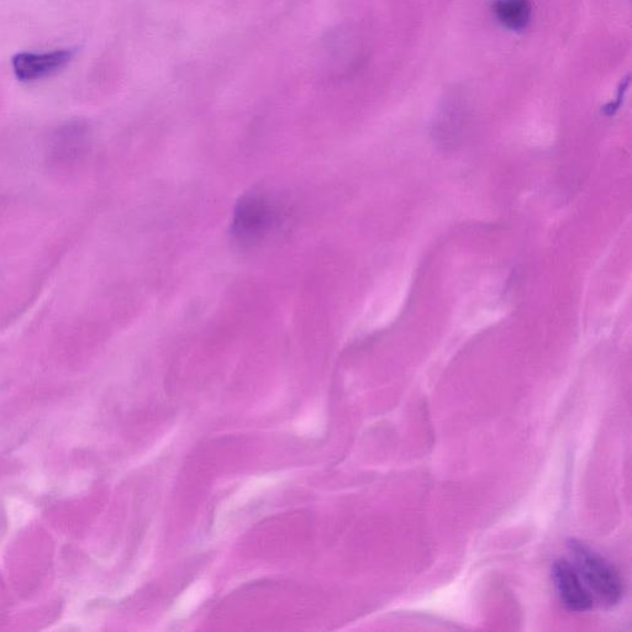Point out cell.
<instances>
[{
	"label": "cell",
	"mask_w": 632,
	"mask_h": 632,
	"mask_svg": "<svg viewBox=\"0 0 632 632\" xmlns=\"http://www.w3.org/2000/svg\"><path fill=\"white\" fill-rule=\"evenodd\" d=\"M573 566L592 597L605 607H614L623 598L624 583L612 563L587 546L572 541Z\"/></svg>",
	"instance_id": "obj_1"
},
{
	"label": "cell",
	"mask_w": 632,
	"mask_h": 632,
	"mask_svg": "<svg viewBox=\"0 0 632 632\" xmlns=\"http://www.w3.org/2000/svg\"><path fill=\"white\" fill-rule=\"evenodd\" d=\"M77 47L49 52H19L13 56L12 67L15 77L23 83L39 82L65 70L77 55Z\"/></svg>",
	"instance_id": "obj_2"
},
{
	"label": "cell",
	"mask_w": 632,
	"mask_h": 632,
	"mask_svg": "<svg viewBox=\"0 0 632 632\" xmlns=\"http://www.w3.org/2000/svg\"><path fill=\"white\" fill-rule=\"evenodd\" d=\"M275 210L265 197H245L236 208L233 221L234 233L240 240L252 241L271 229Z\"/></svg>",
	"instance_id": "obj_3"
},
{
	"label": "cell",
	"mask_w": 632,
	"mask_h": 632,
	"mask_svg": "<svg viewBox=\"0 0 632 632\" xmlns=\"http://www.w3.org/2000/svg\"><path fill=\"white\" fill-rule=\"evenodd\" d=\"M553 582L561 602L573 613H586L594 607V599L572 562L558 560L552 567Z\"/></svg>",
	"instance_id": "obj_4"
},
{
	"label": "cell",
	"mask_w": 632,
	"mask_h": 632,
	"mask_svg": "<svg viewBox=\"0 0 632 632\" xmlns=\"http://www.w3.org/2000/svg\"><path fill=\"white\" fill-rule=\"evenodd\" d=\"M278 481L279 478L277 476H271V474L263 477H255L247 481L244 486H241L235 493L231 494L228 500L221 503L217 516H215V529L223 530L226 521L230 519L231 515L237 512V510L244 508L245 505L257 498L258 495L267 492L271 487H275Z\"/></svg>",
	"instance_id": "obj_5"
},
{
	"label": "cell",
	"mask_w": 632,
	"mask_h": 632,
	"mask_svg": "<svg viewBox=\"0 0 632 632\" xmlns=\"http://www.w3.org/2000/svg\"><path fill=\"white\" fill-rule=\"evenodd\" d=\"M493 12L505 28L524 30L530 23L533 7L529 0H497Z\"/></svg>",
	"instance_id": "obj_6"
},
{
	"label": "cell",
	"mask_w": 632,
	"mask_h": 632,
	"mask_svg": "<svg viewBox=\"0 0 632 632\" xmlns=\"http://www.w3.org/2000/svg\"><path fill=\"white\" fill-rule=\"evenodd\" d=\"M208 594L209 583L203 581V579L191 584L186 591L179 595L175 607L172 609L173 616L176 619L187 618V616L196 612L199 605L208 597Z\"/></svg>",
	"instance_id": "obj_7"
},
{
	"label": "cell",
	"mask_w": 632,
	"mask_h": 632,
	"mask_svg": "<svg viewBox=\"0 0 632 632\" xmlns=\"http://www.w3.org/2000/svg\"><path fill=\"white\" fill-rule=\"evenodd\" d=\"M325 415L321 410H310L296 423V431L299 436L319 437L324 434Z\"/></svg>",
	"instance_id": "obj_8"
}]
</instances>
